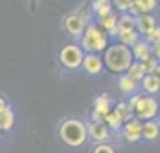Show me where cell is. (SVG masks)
<instances>
[{
    "mask_svg": "<svg viewBox=\"0 0 160 153\" xmlns=\"http://www.w3.org/2000/svg\"><path fill=\"white\" fill-rule=\"evenodd\" d=\"M132 63H133V55L130 46L121 43V45H112L105 48V66L112 73H125Z\"/></svg>",
    "mask_w": 160,
    "mask_h": 153,
    "instance_id": "cell-1",
    "label": "cell"
},
{
    "mask_svg": "<svg viewBox=\"0 0 160 153\" xmlns=\"http://www.w3.org/2000/svg\"><path fill=\"white\" fill-rule=\"evenodd\" d=\"M59 135L68 146L78 148L87 139V128L80 119H66L59 128Z\"/></svg>",
    "mask_w": 160,
    "mask_h": 153,
    "instance_id": "cell-2",
    "label": "cell"
},
{
    "mask_svg": "<svg viewBox=\"0 0 160 153\" xmlns=\"http://www.w3.org/2000/svg\"><path fill=\"white\" fill-rule=\"evenodd\" d=\"M80 48L87 52H103L107 48V34L94 25L87 27V30H84V34H82V46Z\"/></svg>",
    "mask_w": 160,
    "mask_h": 153,
    "instance_id": "cell-3",
    "label": "cell"
},
{
    "mask_svg": "<svg viewBox=\"0 0 160 153\" xmlns=\"http://www.w3.org/2000/svg\"><path fill=\"white\" fill-rule=\"evenodd\" d=\"M84 59V50L78 45H66L61 50V63L68 69H77L82 64Z\"/></svg>",
    "mask_w": 160,
    "mask_h": 153,
    "instance_id": "cell-4",
    "label": "cell"
},
{
    "mask_svg": "<svg viewBox=\"0 0 160 153\" xmlns=\"http://www.w3.org/2000/svg\"><path fill=\"white\" fill-rule=\"evenodd\" d=\"M133 110L141 119H151L158 112V103L151 96H139L133 105Z\"/></svg>",
    "mask_w": 160,
    "mask_h": 153,
    "instance_id": "cell-5",
    "label": "cell"
},
{
    "mask_svg": "<svg viewBox=\"0 0 160 153\" xmlns=\"http://www.w3.org/2000/svg\"><path fill=\"white\" fill-rule=\"evenodd\" d=\"M80 66H84V69H86L87 73H91V75H98L103 68L102 59H100L96 54H87V55H84Z\"/></svg>",
    "mask_w": 160,
    "mask_h": 153,
    "instance_id": "cell-6",
    "label": "cell"
},
{
    "mask_svg": "<svg viewBox=\"0 0 160 153\" xmlns=\"http://www.w3.org/2000/svg\"><path fill=\"white\" fill-rule=\"evenodd\" d=\"M64 25H66V30H68L73 38H80V36L84 34V28H86L84 20L80 16H77V14H71V16L66 18V23H64Z\"/></svg>",
    "mask_w": 160,
    "mask_h": 153,
    "instance_id": "cell-7",
    "label": "cell"
},
{
    "mask_svg": "<svg viewBox=\"0 0 160 153\" xmlns=\"http://www.w3.org/2000/svg\"><path fill=\"white\" fill-rule=\"evenodd\" d=\"M87 132H89V137L98 142L109 141V128L105 126V123H91Z\"/></svg>",
    "mask_w": 160,
    "mask_h": 153,
    "instance_id": "cell-8",
    "label": "cell"
},
{
    "mask_svg": "<svg viewBox=\"0 0 160 153\" xmlns=\"http://www.w3.org/2000/svg\"><path fill=\"white\" fill-rule=\"evenodd\" d=\"M141 128H142V125L139 123L137 119H133V121H130V123H126L125 125V137L128 142H137L139 139H141Z\"/></svg>",
    "mask_w": 160,
    "mask_h": 153,
    "instance_id": "cell-9",
    "label": "cell"
},
{
    "mask_svg": "<svg viewBox=\"0 0 160 153\" xmlns=\"http://www.w3.org/2000/svg\"><path fill=\"white\" fill-rule=\"evenodd\" d=\"M155 6H157V0H133L130 11L133 14H146L151 9H155Z\"/></svg>",
    "mask_w": 160,
    "mask_h": 153,
    "instance_id": "cell-10",
    "label": "cell"
},
{
    "mask_svg": "<svg viewBox=\"0 0 160 153\" xmlns=\"http://www.w3.org/2000/svg\"><path fill=\"white\" fill-rule=\"evenodd\" d=\"M132 46H133V48H132V55L135 57L137 61H146L148 57H151V48H149L148 43L137 39Z\"/></svg>",
    "mask_w": 160,
    "mask_h": 153,
    "instance_id": "cell-11",
    "label": "cell"
},
{
    "mask_svg": "<svg viewBox=\"0 0 160 153\" xmlns=\"http://www.w3.org/2000/svg\"><path fill=\"white\" fill-rule=\"evenodd\" d=\"M135 25H137V30L141 34H148L149 30H153V28L157 27L155 18L149 16V14H141V16L135 20Z\"/></svg>",
    "mask_w": 160,
    "mask_h": 153,
    "instance_id": "cell-12",
    "label": "cell"
},
{
    "mask_svg": "<svg viewBox=\"0 0 160 153\" xmlns=\"http://www.w3.org/2000/svg\"><path fill=\"white\" fill-rule=\"evenodd\" d=\"M123 121H125V116H123V114H121L118 109H114V110H109V112L103 116V123H109V126H110V128H114V130L121 128Z\"/></svg>",
    "mask_w": 160,
    "mask_h": 153,
    "instance_id": "cell-13",
    "label": "cell"
},
{
    "mask_svg": "<svg viewBox=\"0 0 160 153\" xmlns=\"http://www.w3.org/2000/svg\"><path fill=\"white\" fill-rule=\"evenodd\" d=\"M158 125L153 123V121H148V123H144L142 128H141V137H144L146 141H155V139H158Z\"/></svg>",
    "mask_w": 160,
    "mask_h": 153,
    "instance_id": "cell-14",
    "label": "cell"
},
{
    "mask_svg": "<svg viewBox=\"0 0 160 153\" xmlns=\"http://www.w3.org/2000/svg\"><path fill=\"white\" fill-rule=\"evenodd\" d=\"M14 123V114L9 107H2L0 109V126H2V130H9Z\"/></svg>",
    "mask_w": 160,
    "mask_h": 153,
    "instance_id": "cell-15",
    "label": "cell"
},
{
    "mask_svg": "<svg viewBox=\"0 0 160 153\" xmlns=\"http://www.w3.org/2000/svg\"><path fill=\"white\" fill-rule=\"evenodd\" d=\"M142 85H144V91H148L149 94H155V93H158L160 89V82L155 79L153 73H146L142 77Z\"/></svg>",
    "mask_w": 160,
    "mask_h": 153,
    "instance_id": "cell-16",
    "label": "cell"
},
{
    "mask_svg": "<svg viewBox=\"0 0 160 153\" xmlns=\"http://www.w3.org/2000/svg\"><path fill=\"white\" fill-rule=\"evenodd\" d=\"M110 98L107 96V94H100V96L94 100V112H100L102 116H105V114L110 110Z\"/></svg>",
    "mask_w": 160,
    "mask_h": 153,
    "instance_id": "cell-17",
    "label": "cell"
},
{
    "mask_svg": "<svg viewBox=\"0 0 160 153\" xmlns=\"http://www.w3.org/2000/svg\"><path fill=\"white\" fill-rule=\"evenodd\" d=\"M118 36H119V39L123 45L126 46H132L135 41L139 39V34L135 28H128V30H118Z\"/></svg>",
    "mask_w": 160,
    "mask_h": 153,
    "instance_id": "cell-18",
    "label": "cell"
},
{
    "mask_svg": "<svg viewBox=\"0 0 160 153\" xmlns=\"http://www.w3.org/2000/svg\"><path fill=\"white\" fill-rule=\"evenodd\" d=\"M126 71H128V77H130V79H133L135 82H137V80H142V77L146 75L144 64L141 63V61H139V63H132L130 68L126 69Z\"/></svg>",
    "mask_w": 160,
    "mask_h": 153,
    "instance_id": "cell-19",
    "label": "cell"
},
{
    "mask_svg": "<svg viewBox=\"0 0 160 153\" xmlns=\"http://www.w3.org/2000/svg\"><path fill=\"white\" fill-rule=\"evenodd\" d=\"M102 27L109 32V34H116L118 32V20H116V16L110 13V14H107V16H102Z\"/></svg>",
    "mask_w": 160,
    "mask_h": 153,
    "instance_id": "cell-20",
    "label": "cell"
},
{
    "mask_svg": "<svg viewBox=\"0 0 160 153\" xmlns=\"http://www.w3.org/2000/svg\"><path fill=\"white\" fill-rule=\"evenodd\" d=\"M119 87L123 93H126V94H130V93H133L135 91V87H137V82L133 79H130L128 75H123L119 79Z\"/></svg>",
    "mask_w": 160,
    "mask_h": 153,
    "instance_id": "cell-21",
    "label": "cell"
},
{
    "mask_svg": "<svg viewBox=\"0 0 160 153\" xmlns=\"http://www.w3.org/2000/svg\"><path fill=\"white\" fill-rule=\"evenodd\" d=\"M92 7H94V11H96V14H98L100 18H102V16H107V14H110V13H112L109 0H96Z\"/></svg>",
    "mask_w": 160,
    "mask_h": 153,
    "instance_id": "cell-22",
    "label": "cell"
},
{
    "mask_svg": "<svg viewBox=\"0 0 160 153\" xmlns=\"http://www.w3.org/2000/svg\"><path fill=\"white\" fill-rule=\"evenodd\" d=\"M133 18L130 16H123L121 20H118V30H128V28H133Z\"/></svg>",
    "mask_w": 160,
    "mask_h": 153,
    "instance_id": "cell-23",
    "label": "cell"
},
{
    "mask_svg": "<svg viewBox=\"0 0 160 153\" xmlns=\"http://www.w3.org/2000/svg\"><path fill=\"white\" fill-rule=\"evenodd\" d=\"M146 39H148V43H158L160 41V27H155L153 30H149L148 34H146Z\"/></svg>",
    "mask_w": 160,
    "mask_h": 153,
    "instance_id": "cell-24",
    "label": "cell"
},
{
    "mask_svg": "<svg viewBox=\"0 0 160 153\" xmlns=\"http://www.w3.org/2000/svg\"><path fill=\"white\" fill-rule=\"evenodd\" d=\"M141 63L144 64V69H146V73H153L155 68L158 66V64H157V61H155L153 57H148L146 61H141Z\"/></svg>",
    "mask_w": 160,
    "mask_h": 153,
    "instance_id": "cell-25",
    "label": "cell"
},
{
    "mask_svg": "<svg viewBox=\"0 0 160 153\" xmlns=\"http://www.w3.org/2000/svg\"><path fill=\"white\" fill-rule=\"evenodd\" d=\"M132 2H133V0H114L116 7H118L119 11H128L130 6H132Z\"/></svg>",
    "mask_w": 160,
    "mask_h": 153,
    "instance_id": "cell-26",
    "label": "cell"
},
{
    "mask_svg": "<svg viewBox=\"0 0 160 153\" xmlns=\"http://www.w3.org/2000/svg\"><path fill=\"white\" fill-rule=\"evenodd\" d=\"M92 153H116L114 148L109 146V144H98L94 150H92Z\"/></svg>",
    "mask_w": 160,
    "mask_h": 153,
    "instance_id": "cell-27",
    "label": "cell"
},
{
    "mask_svg": "<svg viewBox=\"0 0 160 153\" xmlns=\"http://www.w3.org/2000/svg\"><path fill=\"white\" fill-rule=\"evenodd\" d=\"M153 54H155V57H157V59H160V41H158V43H155Z\"/></svg>",
    "mask_w": 160,
    "mask_h": 153,
    "instance_id": "cell-28",
    "label": "cell"
},
{
    "mask_svg": "<svg viewBox=\"0 0 160 153\" xmlns=\"http://www.w3.org/2000/svg\"><path fill=\"white\" fill-rule=\"evenodd\" d=\"M153 75H155V79H157V80H158V82H160V66H157V68H155Z\"/></svg>",
    "mask_w": 160,
    "mask_h": 153,
    "instance_id": "cell-29",
    "label": "cell"
},
{
    "mask_svg": "<svg viewBox=\"0 0 160 153\" xmlns=\"http://www.w3.org/2000/svg\"><path fill=\"white\" fill-rule=\"evenodd\" d=\"M2 107H6V102H4V100L0 98V109H2Z\"/></svg>",
    "mask_w": 160,
    "mask_h": 153,
    "instance_id": "cell-30",
    "label": "cell"
},
{
    "mask_svg": "<svg viewBox=\"0 0 160 153\" xmlns=\"http://www.w3.org/2000/svg\"><path fill=\"white\" fill-rule=\"evenodd\" d=\"M2 132H4V130H2V126H0V134H2Z\"/></svg>",
    "mask_w": 160,
    "mask_h": 153,
    "instance_id": "cell-31",
    "label": "cell"
}]
</instances>
